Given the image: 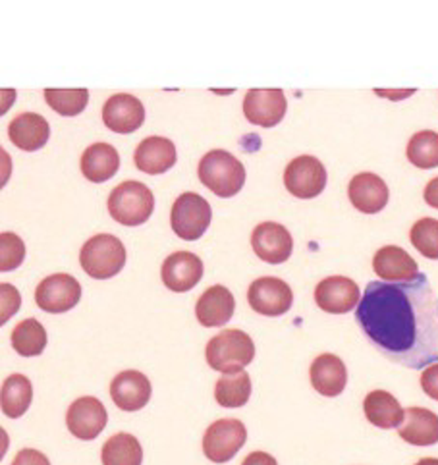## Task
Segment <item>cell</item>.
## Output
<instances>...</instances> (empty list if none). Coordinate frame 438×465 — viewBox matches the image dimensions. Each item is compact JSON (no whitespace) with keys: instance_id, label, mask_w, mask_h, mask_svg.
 Returning a JSON list of instances; mask_svg holds the SVG:
<instances>
[{"instance_id":"cell-1","label":"cell","mask_w":438,"mask_h":465,"mask_svg":"<svg viewBox=\"0 0 438 465\" xmlns=\"http://www.w3.org/2000/svg\"><path fill=\"white\" fill-rule=\"evenodd\" d=\"M355 319L390 361L410 369L438 361V296L425 274L410 282H369Z\"/></svg>"},{"instance_id":"cell-2","label":"cell","mask_w":438,"mask_h":465,"mask_svg":"<svg viewBox=\"0 0 438 465\" xmlns=\"http://www.w3.org/2000/svg\"><path fill=\"white\" fill-rule=\"evenodd\" d=\"M205 358L211 369L218 373H240L255 360V344L247 332L228 329L209 340Z\"/></svg>"},{"instance_id":"cell-3","label":"cell","mask_w":438,"mask_h":465,"mask_svg":"<svg viewBox=\"0 0 438 465\" xmlns=\"http://www.w3.org/2000/svg\"><path fill=\"white\" fill-rule=\"evenodd\" d=\"M199 180L214 195L228 199L240 193L245 183V168L240 159L224 149L209 151L199 163Z\"/></svg>"},{"instance_id":"cell-4","label":"cell","mask_w":438,"mask_h":465,"mask_svg":"<svg viewBox=\"0 0 438 465\" xmlns=\"http://www.w3.org/2000/svg\"><path fill=\"white\" fill-rule=\"evenodd\" d=\"M154 209V195L147 188L145 183L128 180L122 182L120 185L111 192L108 197V213H111L113 219L124 226H139L149 216Z\"/></svg>"},{"instance_id":"cell-5","label":"cell","mask_w":438,"mask_h":465,"mask_svg":"<svg viewBox=\"0 0 438 465\" xmlns=\"http://www.w3.org/2000/svg\"><path fill=\"white\" fill-rule=\"evenodd\" d=\"M82 269L95 281H108L126 265V247L113 234L89 238L80 252Z\"/></svg>"},{"instance_id":"cell-6","label":"cell","mask_w":438,"mask_h":465,"mask_svg":"<svg viewBox=\"0 0 438 465\" xmlns=\"http://www.w3.org/2000/svg\"><path fill=\"white\" fill-rule=\"evenodd\" d=\"M211 216L213 213L209 201L203 199L199 193L187 192L182 193L174 201V205H172L170 223L172 230L176 232V236L187 242H194L205 234L211 224Z\"/></svg>"},{"instance_id":"cell-7","label":"cell","mask_w":438,"mask_h":465,"mask_svg":"<svg viewBox=\"0 0 438 465\" xmlns=\"http://www.w3.org/2000/svg\"><path fill=\"white\" fill-rule=\"evenodd\" d=\"M247 440V429L238 420H218L203 437V454L213 463H226L236 456Z\"/></svg>"},{"instance_id":"cell-8","label":"cell","mask_w":438,"mask_h":465,"mask_svg":"<svg viewBox=\"0 0 438 465\" xmlns=\"http://www.w3.org/2000/svg\"><path fill=\"white\" fill-rule=\"evenodd\" d=\"M82 300V284L72 274L46 276L35 290V302L46 313H66Z\"/></svg>"},{"instance_id":"cell-9","label":"cell","mask_w":438,"mask_h":465,"mask_svg":"<svg viewBox=\"0 0 438 465\" xmlns=\"http://www.w3.org/2000/svg\"><path fill=\"white\" fill-rule=\"evenodd\" d=\"M247 302L259 315L280 317L290 312L294 303L292 288L276 276H263L252 282L247 292Z\"/></svg>"},{"instance_id":"cell-10","label":"cell","mask_w":438,"mask_h":465,"mask_svg":"<svg viewBox=\"0 0 438 465\" xmlns=\"http://www.w3.org/2000/svg\"><path fill=\"white\" fill-rule=\"evenodd\" d=\"M284 185L294 197H317L326 185V168L319 159L311 157V154H302L286 166Z\"/></svg>"},{"instance_id":"cell-11","label":"cell","mask_w":438,"mask_h":465,"mask_svg":"<svg viewBox=\"0 0 438 465\" xmlns=\"http://www.w3.org/2000/svg\"><path fill=\"white\" fill-rule=\"evenodd\" d=\"M286 95L283 89H249L244 99V114L261 128H274L286 114Z\"/></svg>"},{"instance_id":"cell-12","label":"cell","mask_w":438,"mask_h":465,"mask_svg":"<svg viewBox=\"0 0 438 465\" xmlns=\"http://www.w3.org/2000/svg\"><path fill=\"white\" fill-rule=\"evenodd\" d=\"M106 421V408L103 406L101 400L93 396L77 398L66 413L68 430L80 440H95L105 430Z\"/></svg>"},{"instance_id":"cell-13","label":"cell","mask_w":438,"mask_h":465,"mask_svg":"<svg viewBox=\"0 0 438 465\" xmlns=\"http://www.w3.org/2000/svg\"><path fill=\"white\" fill-rule=\"evenodd\" d=\"M315 302L324 313H350L362 302L359 286L346 276H328L315 288Z\"/></svg>"},{"instance_id":"cell-14","label":"cell","mask_w":438,"mask_h":465,"mask_svg":"<svg viewBox=\"0 0 438 465\" xmlns=\"http://www.w3.org/2000/svg\"><path fill=\"white\" fill-rule=\"evenodd\" d=\"M252 245L255 255L269 262V265H280L290 259L294 250V240L288 228L278 223H261L255 226L252 234Z\"/></svg>"},{"instance_id":"cell-15","label":"cell","mask_w":438,"mask_h":465,"mask_svg":"<svg viewBox=\"0 0 438 465\" xmlns=\"http://www.w3.org/2000/svg\"><path fill=\"white\" fill-rule=\"evenodd\" d=\"M103 122L108 130L116 134H132L144 126L145 106L137 97L118 93L105 103Z\"/></svg>"},{"instance_id":"cell-16","label":"cell","mask_w":438,"mask_h":465,"mask_svg":"<svg viewBox=\"0 0 438 465\" xmlns=\"http://www.w3.org/2000/svg\"><path fill=\"white\" fill-rule=\"evenodd\" d=\"M111 396L124 411L144 410L151 400V382L139 371H122L111 382Z\"/></svg>"},{"instance_id":"cell-17","label":"cell","mask_w":438,"mask_h":465,"mask_svg":"<svg viewBox=\"0 0 438 465\" xmlns=\"http://www.w3.org/2000/svg\"><path fill=\"white\" fill-rule=\"evenodd\" d=\"M163 282L172 292H190L203 278V261L192 252H176L163 262Z\"/></svg>"},{"instance_id":"cell-18","label":"cell","mask_w":438,"mask_h":465,"mask_svg":"<svg viewBox=\"0 0 438 465\" xmlns=\"http://www.w3.org/2000/svg\"><path fill=\"white\" fill-rule=\"evenodd\" d=\"M309 377H311L313 389H315L319 394L326 398H336L346 391L348 369H346V363H343L338 355L323 353L311 363Z\"/></svg>"},{"instance_id":"cell-19","label":"cell","mask_w":438,"mask_h":465,"mask_svg":"<svg viewBox=\"0 0 438 465\" xmlns=\"http://www.w3.org/2000/svg\"><path fill=\"white\" fill-rule=\"evenodd\" d=\"M348 195L352 205L365 214L381 213L390 199L388 185L381 176L373 173L355 174L348 185Z\"/></svg>"},{"instance_id":"cell-20","label":"cell","mask_w":438,"mask_h":465,"mask_svg":"<svg viewBox=\"0 0 438 465\" xmlns=\"http://www.w3.org/2000/svg\"><path fill=\"white\" fill-rule=\"evenodd\" d=\"M176 145L172 143L168 137L159 135H151L144 139V142L137 145L134 154L135 166L142 170V173L153 176L168 173V170L176 164Z\"/></svg>"},{"instance_id":"cell-21","label":"cell","mask_w":438,"mask_h":465,"mask_svg":"<svg viewBox=\"0 0 438 465\" xmlns=\"http://www.w3.org/2000/svg\"><path fill=\"white\" fill-rule=\"evenodd\" d=\"M373 271L384 282H410L419 274L417 262L398 245H384L373 257Z\"/></svg>"},{"instance_id":"cell-22","label":"cell","mask_w":438,"mask_h":465,"mask_svg":"<svg viewBox=\"0 0 438 465\" xmlns=\"http://www.w3.org/2000/svg\"><path fill=\"white\" fill-rule=\"evenodd\" d=\"M234 309H236V300H234L232 292L226 286L216 284L201 293L195 305V315L203 327L214 329L223 327L232 319Z\"/></svg>"},{"instance_id":"cell-23","label":"cell","mask_w":438,"mask_h":465,"mask_svg":"<svg viewBox=\"0 0 438 465\" xmlns=\"http://www.w3.org/2000/svg\"><path fill=\"white\" fill-rule=\"evenodd\" d=\"M10 142L22 151L34 153L41 149L51 137V126L45 116L35 113H22L8 126Z\"/></svg>"},{"instance_id":"cell-24","label":"cell","mask_w":438,"mask_h":465,"mask_svg":"<svg viewBox=\"0 0 438 465\" xmlns=\"http://www.w3.org/2000/svg\"><path fill=\"white\" fill-rule=\"evenodd\" d=\"M398 435L412 446H433L438 442V415L427 408H408Z\"/></svg>"},{"instance_id":"cell-25","label":"cell","mask_w":438,"mask_h":465,"mask_svg":"<svg viewBox=\"0 0 438 465\" xmlns=\"http://www.w3.org/2000/svg\"><path fill=\"white\" fill-rule=\"evenodd\" d=\"M120 168V154L108 143H93L82 154V173L93 183L111 180Z\"/></svg>"},{"instance_id":"cell-26","label":"cell","mask_w":438,"mask_h":465,"mask_svg":"<svg viewBox=\"0 0 438 465\" xmlns=\"http://www.w3.org/2000/svg\"><path fill=\"white\" fill-rule=\"evenodd\" d=\"M363 411L371 425L379 429H394L403 423V408L400 401L386 391H373L365 396Z\"/></svg>"},{"instance_id":"cell-27","label":"cell","mask_w":438,"mask_h":465,"mask_svg":"<svg viewBox=\"0 0 438 465\" xmlns=\"http://www.w3.org/2000/svg\"><path fill=\"white\" fill-rule=\"evenodd\" d=\"M34 400V384L25 375H10L0 389V410L10 420L22 417Z\"/></svg>"},{"instance_id":"cell-28","label":"cell","mask_w":438,"mask_h":465,"mask_svg":"<svg viewBox=\"0 0 438 465\" xmlns=\"http://www.w3.org/2000/svg\"><path fill=\"white\" fill-rule=\"evenodd\" d=\"M103 465H142L144 448L130 432H118L103 444Z\"/></svg>"},{"instance_id":"cell-29","label":"cell","mask_w":438,"mask_h":465,"mask_svg":"<svg viewBox=\"0 0 438 465\" xmlns=\"http://www.w3.org/2000/svg\"><path fill=\"white\" fill-rule=\"evenodd\" d=\"M252 396V377L245 371L232 375H223L216 381L214 398L223 408H242Z\"/></svg>"},{"instance_id":"cell-30","label":"cell","mask_w":438,"mask_h":465,"mask_svg":"<svg viewBox=\"0 0 438 465\" xmlns=\"http://www.w3.org/2000/svg\"><path fill=\"white\" fill-rule=\"evenodd\" d=\"M12 348L18 351L22 358H35L46 348V331L37 319H25L15 324L12 331Z\"/></svg>"},{"instance_id":"cell-31","label":"cell","mask_w":438,"mask_h":465,"mask_svg":"<svg viewBox=\"0 0 438 465\" xmlns=\"http://www.w3.org/2000/svg\"><path fill=\"white\" fill-rule=\"evenodd\" d=\"M408 161L417 168H436L438 166V134L433 130L417 132L408 143Z\"/></svg>"},{"instance_id":"cell-32","label":"cell","mask_w":438,"mask_h":465,"mask_svg":"<svg viewBox=\"0 0 438 465\" xmlns=\"http://www.w3.org/2000/svg\"><path fill=\"white\" fill-rule=\"evenodd\" d=\"M45 99L55 113L62 116H77L89 103L87 89H45Z\"/></svg>"},{"instance_id":"cell-33","label":"cell","mask_w":438,"mask_h":465,"mask_svg":"<svg viewBox=\"0 0 438 465\" xmlns=\"http://www.w3.org/2000/svg\"><path fill=\"white\" fill-rule=\"evenodd\" d=\"M410 240L415 250L427 257L438 259V221L436 219H421L410 230Z\"/></svg>"},{"instance_id":"cell-34","label":"cell","mask_w":438,"mask_h":465,"mask_svg":"<svg viewBox=\"0 0 438 465\" xmlns=\"http://www.w3.org/2000/svg\"><path fill=\"white\" fill-rule=\"evenodd\" d=\"M25 259V243L14 232L0 234V272L18 269Z\"/></svg>"},{"instance_id":"cell-35","label":"cell","mask_w":438,"mask_h":465,"mask_svg":"<svg viewBox=\"0 0 438 465\" xmlns=\"http://www.w3.org/2000/svg\"><path fill=\"white\" fill-rule=\"evenodd\" d=\"M22 307V296L15 286L0 282V327L6 324Z\"/></svg>"},{"instance_id":"cell-36","label":"cell","mask_w":438,"mask_h":465,"mask_svg":"<svg viewBox=\"0 0 438 465\" xmlns=\"http://www.w3.org/2000/svg\"><path fill=\"white\" fill-rule=\"evenodd\" d=\"M421 389L429 398L438 401V363L423 369V373H421Z\"/></svg>"},{"instance_id":"cell-37","label":"cell","mask_w":438,"mask_h":465,"mask_svg":"<svg viewBox=\"0 0 438 465\" xmlns=\"http://www.w3.org/2000/svg\"><path fill=\"white\" fill-rule=\"evenodd\" d=\"M12 465H51V461L43 452L34 450V448H24L15 454Z\"/></svg>"},{"instance_id":"cell-38","label":"cell","mask_w":438,"mask_h":465,"mask_svg":"<svg viewBox=\"0 0 438 465\" xmlns=\"http://www.w3.org/2000/svg\"><path fill=\"white\" fill-rule=\"evenodd\" d=\"M10 176H12V159H10V154L3 147H0V190H3L8 183Z\"/></svg>"},{"instance_id":"cell-39","label":"cell","mask_w":438,"mask_h":465,"mask_svg":"<svg viewBox=\"0 0 438 465\" xmlns=\"http://www.w3.org/2000/svg\"><path fill=\"white\" fill-rule=\"evenodd\" d=\"M242 465H278V461L267 452H252L242 461Z\"/></svg>"},{"instance_id":"cell-40","label":"cell","mask_w":438,"mask_h":465,"mask_svg":"<svg viewBox=\"0 0 438 465\" xmlns=\"http://www.w3.org/2000/svg\"><path fill=\"white\" fill-rule=\"evenodd\" d=\"M15 97H18V93L15 89H0V116H5L12 104L15 103Z\"/></svg>"},{"instance_id":"cell-41","label":"cell","mask_w":438,"mask_h":465,"mask_svg":"<svg viewBox=\"0 0 438 465\" xmlns=\"http://www.w3.org/2000/svg\"><path fill=\"white\" fill-rule=\"evenodd\" d=\"M425 201H427V205L438 209V176L433 178V180L427 183V188H425Z\"/></svg>"},{"instance_id":"cell-42","label":"cell","mask_w":438,"mask_h":465,"mask_svg":"<svg viewBox=\"0 0 438 465\" xmlns=\"http://www.w3.org/2000/svg\"><path fill=\"white\" fill-rule=\"evenodd\" d=\"M8 448H10V437H8V432L0 427V461L5 460Z\"/></svg>"},{"instance_id":"cell-43","label":"cell","mask_w":438,"mask_h":465,"mask_svg":"<svg viewBox=\"0 0 438 465\" xmlns=\"http://www.w3.org/2000/svg\"><path fill=\"white\" fill-rule=\"evenodd\" d=\"M415 465H438V460L436 458H423V460H419Z\"/></svg>"}]
</instances>
